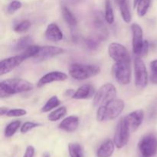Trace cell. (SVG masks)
<instances>
[{
  "label": "cell",
  "mask_w": 157,
  "mask_h": 157,
  "mask_svg": "<svg viewBox=\"0 0 157 157\" xmlns=\"http://www.w3.org/2000/svg\"><path fill=\"white\" fill-rule=\"evenodd\" d=\"M67 79V75L65 73L58 71H51L46 74L44 76L41 77L38 81L37 86L38 87H41L46 84H51L52 82H58V81H63Z\"/></svg>",
  "instance_id": "13"
},
{
  "label": "cell",
  "mask_w": 157,
  "mask_h": 157,
  "mask_svg": "<svg viewBox=\"0 0 157 157\" xmlns=\"http://www.w3.org/2000/svg\"><path fill=\"white\" fill-rule=\"evenodd\" d=\"M150 68L152 71L150 80L153 84H157V59L153 60L150 62Z\"/></svg>",
  "instance_id": "34"
},
{
  "label": "cell",
  "mask_w": 157,
  "mask_h": 157,
  "mask_svg": "<svg viewBox=\"0 0 157 157\" xmlns=\"http://www.w3.org/2000/svg\"><path fill=\"white\" fill-rule=\"evenodd\" d=\"M20 125H21V121H14L9 123L5 129V136L9 138L14 136V134L20 127Z\"/></svg>",
  "instance_id": "26"
},
{
  "label": "cell",
  "mask_w": 157,
  "mask_h": 157,
  "mask_svg": "<svg viewBox=\"0 0 157 157\" xmlns=\"http://www.w3.org/2000/svg\"><path fill=\"white\" fill-rule=\"evenodd\" d=\"M96 94L95 88L90 84H84L78 87V90L74 93L72 98L75 100H86L90 99L92 97H94Z\"/></svg>",
  "instance_id": "16"
},
{
  "label": "cell",
  "mask_w": 157,
  "mask_h": 157,
  "mask_svg": "<svg viewBox=\"0 0 157 157\" xmlns=\"http://www.w3.org/2000/svg\"><path fill=\"white\" fill-rule=\"evenodd\" d=\"M27 114V110L21 108H14L9 109L6 116L9 117H22Z\"/></svg>",
  "instance_id": "31"
},
{
  "label": "cell",
  "mask_w": 157,
  "mask_h": 157,
  "mask_svg": "<svg viewBox=\"0 0 157 157\" xmlns=\"http://www.w3.org/2000/svg\"><path fill=\"white\" fill-rule=\"evenodd\" d=\"M135 84L137 88L143 89L148 84V73L145 63L140 56H136L134 61Z\"/></svg>",
  "instance_id": "8"
},
{
  "label": "cell",
  "mask_w": 157,
  "mask_h": 157,
  "mask_svg": "<svg viewBox=\"0 0 157 157\" xmlns=\"http://www.w3.org/2000/svg\"><path fill=\"white\" fill-rule=\"evenodd\" d=\"M69 75L74 79L84 81L98 75L101 72V68L94 64H72L69 67Z\"/></svg>",
  "instance_id": "3"
},
{
  "label": "cell",
  "mask_w": 157,
  "mask_h": 157,
  "mask_svg": "<svg viewBox=\"0 0 157 157\" xmlns=\"http://www.w3.org/2000/svg\"><path fill=\"white\" fill-rule=\"evenodd\" d=\"M140 153L143 157H153L157 153V139L151 134L144 136L138 144Z\"/></svg>",
  "instance_id": "7"
},
{
  "label": "cell",
  "mask_w": 157,
  "mask_h": 157,
  "mask_svg": "<svg viewBox=\"0 0 157 157\" xmlns=\"http://www.w3.org/2000/svg\"><path fill=\"white\" fill-rule=\"evenodd\" d=\"M64 52V49L61 48L51 45L39 46V49H38V54H37L35 58L38 60H41V61L50 59L54 57L61 55Z\"/></svg>",
  "instance_id": "12"
},
{
  "label": "cell",
  "mask_w": 157,
  "mask_h": 157,
  "mask_svg": "<svg viewBox=\"0 0 157 157\" xmlns=\"http://www.w3.org/2000/svg\"><path fill=\"white\" fill-rule=\"evenodd\" d=\"M85 44L87 47V48L90 50H95L98 48V42L97 40L94 39V38H87L85 40Z\"/></svg>",
  "instance_id": "35"
},
{
  "label": "cell",
  "mask_w": 157,
  "mask_h": 157,
  "mask_svg": "<svg viewBox=\"0 0 157 157\" xmlns=\"http://www.w3.org/2000/svg\"><path fill=\"white\" fill-rule=\"evenodd\" d=\"M79 126V119L76 116H69L64 118L59 124V129L66 132H74Z\"/></svg>",
  "instance_id": "18"
},
{
  "label": "cell",
  "mask_w": 157,
  "mask_h": 157,
  "mask_svg": "<svg viewBox=\"0 0 157 157\" xmlns=\"http://www.w3.org/2000/svg\"><path fill=\"white\" fill-rule=\"evenodd\" d=\"M33 89L31 82L20 78L7 79L0 82V97L8 98L16 94L27 92Z\"/></svg>",
  "instance_id": "1"
},
{
  "label": "cell",
  "mask_w": 157,
  "mask_h": 157,
  "mask_svg": "<svg viewBox=\"0 0 157 157\" xmlns=\"http://www.w3.org/2000/svg\"><path fill=\"white\" fill-rule=\"evenodd\" d=\"M151 4V0H141L136 6V12L140 17H144L147 13Z\"/></svg>",
  "instance_id": "28"
},
{
  "label": "cell",
  "mask_w": 157,
  "mask_h": 157,
  "mask_svg": "<svg viewBox=\"0 0 157 157\" xmlns=\"http://www.w3.org/2000/svg\"><path fill=\"white\" fill-rule=\"evenodd\" d=\"M66 113H67V108L64 106H62V107H58L56 110L51 112L48 116V119L52 122H55V121H58L64 117Z\"/></svg>",
  "instance_id": "21"
},
{
  "label": "cell",
  "mask_w": 157,
  "mask_h": 157,
  "mask_svg": "<svg viewBox=\"0 0 157 157\" xmlns=\"http://www.w3.org/2000/svg\"><path fill=\"white\" fill-rule=\"evenodd\" d=\"M35 156V148L32 146H28L23 157H34Z\"/></svg>",
  "instance_id": "36"
},
{
  "label": "cell",
  "mask_w": 157,
  "mask_h": 157,
  "mask_svg": "<svg viewBox=\"0 0 157 157\" xmlns=\"http://www.w3.org/2000/svg\"><path fill=\"white\" fill-rule=\"evenodd\" d=\"M132 31V45H133V52L136 56H140L143 46L144 44V32L140 25L137 23H133L131 25Z\"/></svg>",
  "instance_id": "9"
},
{
  "label": "cell",
  "mask_w": 157,
  "mask_h": 157,
  "mask_svg": "<svg viewBox=\"0 0 157 157\" xmlns=\"http://www.w3.org/2000/svg\"><path fill=\"white\" fill-rule=\"evenodd\" d=\"M149 47H150V44H149L148 41H144V46H143V49H142V52H141L140 54V56H146L148 53V51H149Z\"/></svg>",
  "instance_id": "37"
},
{
  "label": "cell",
  "mask_w": 157,
  "mask_h": 157,
  "mask_svg": "<svg viewBox=\"0 0 157 157\" xmlns=\"http://www.w3.org/2000/svg\"><path fill=\"white\" fill-rule=\"evenodd\" d=\"M141 0H134V1H133V7H136V6H137V4L138 3L140 2Z\"/></svg>",
  "instance_id": "39"
},
{
  "label": "cell",
  "mask_w": 157,
  "mask_h": 157,
  "mask_svg": "<svg viewBox=\"0 0 157 157\" xmlns=\"http://www.w3.org/2000/svg\"><path fill=\"white\" fill-rule=\"evenodd\" d=\"M117 96V89L111 83H107L101 86L94 97V104L95 107H101L109 101L115 99Z\"/></svg>",
  "instance_id": "4"
},
{
  "label": "cell",
  "mask_w": 157,
  "mask_h": 157,
  "mask_svg": "<svg viewBox=\"0 0 157 157\" xmlns=\"http://www.w3.org/2000/svg\"><path fill=\"white\" fill-rule=\"evenodd\" d=\"M32 38L30 36H23L20 38L18 40L15 44L14 49L16 52H19V51H24L26 48L32 45Z\"/></svg>",
  "instance_id": "20"
},
{
  "label": "cell",
  "mask_w": 157,
  "mask_h": 157,
  "mask_svg": "<svg viewBox=\"0 0 157 157\" xmlns=\"http://www.w3.org/2000/svg\"><path fill=\"white\" fill-rule=\"evenodd\" d=\"M93 25L94 28L96 35L98 40L100 41H104L108 37V32H107V27L104 25L103 18L101 14L97 13L94 15V19L93 21Z\"/></svg>",
  "instance_id": "15"
},
{
  "label": "cell",
  "mask_w": 157,
  "mask_h": 157,
  "mask_svg": "<svg viewBox=\"0 0 157 157\" xmlns=\"http://www.w3.org/2000/svg\"><path fill=\"white\" fill-rule=\"evenodd\" d=\"M39 45H30L28 48L24 50L21 55L25 60H27L29 58H35L37 54H38Z\"/></svg>",
  "instance_id": "29"
},
{
  "label": "cell",
  "mask_w": 157,
  "mask_h": 157,
  "mask_svg": "<svg viewBox=\"0 0 157 157\" xmlns=\"http://www.w3.org/2000/svg\"><path fill=\"white\" fill-rule=\"evenodd\" d=\"M21 6H22V4H21V2L17 1V0L11 2L9 6H7V12L12 15V14L15 13L16 11H18V9H21Z\"/></svg>",
  "instance_id": "32"
},
{
  "label": "cell",
  "mask_w": 157,
  "mask_h": 157,
  "mask_svg": "<svg viewBox=\"0 0 157 157\" xmlns=\"http://www.w3.org/2000/svg\"><path fill=\"white\" fill-rule=\"evenodd\" d=\"M113 75L119 84L123 85L129 84L131 80L130 61L115 62L112 68Z\"/></svg>",
  "instance_id": "5"
},
{
  "label": "cell",
  "mask_w": 157,
  "mask_h": 157,
  "mask_svg": "<svg viewBox=\"0 0 157 157\" xmlns=\"http://www.w3.org/2000/svg\"><path fill=\"white\" fill-rule=\"evenodd\" d=\"M125 107V103L121 99H113L98 107L96 113L97 121L104 122L114 120L121 114Z\"/></svg>",
  "instance_id": "2"
},
{
  "label": "cell",
  "mask_w": 157,
  "mask_h": 157,
  "mask_svg": "<svg viewBox=\"0 0 157 157\" xmlns=\"http://www.w3.org/2000/svg\"><path fill=\"white\" fill-rule=\"evenodd\" d=\"M119 6L123 20H124L126 23H130L132 20V15L130 10V7H129L128 6V3L126 1L120 4Z\"/></svg>",
  "instance_id": "27"
},
{
  "label": "cell",
  "mask_w": 157,
  "mask_h": 157,
  "mask_svg": "<svg viewBox=\"0 0 157 157\" xmlns=\"http://www.w3.org/2000/svg\"><path fill=\"white\" fill-rule=\"evenodd\" d=\"M30 26L31 21L29 20H22V21L15 24L13 29L17 33H23V32L28 31V29L30 28Z\"/></svg>",
  "instance_id": "30"
},
{
  "label": "cell",
  "mask_w": 157,
  "mask_h": 157,
  "mask_svg": "<svg viewBox=\"0 0 157 157\" xmlns=\"http://www.w3.org/2000/svg\"><path fill=\"white\" fill-rule=\"evenodd\" d=\"M25 61L21 55L2 60L0 62V76L6 75L19 66Z\"/></svg>",
  "instance_id": "11"
},
{
  "label": "cell",
  "mask_w": 157,
  "mask_h": 157,
  "mask_svg": "<svg viewBox=\"0 0 157 157\" xmlns=\"http://www.w3.org/2000/svg\"><path fill=\"white\" fill-rule=\"evenodd\" d=\"M40 124H37V123L35 122H31V121H28V122H25V124H22V126L21 127V133H26L28 132L31 131L33 129L36 128V127H39Z\"/></svg>",
  "instance_id": "33"
},
{
  "label": "cell",
  "mask_w": 157,
  "mask_h": 157,
  "mask_svg": "<svg viewBox=\"0 0 157 157\" xmlns=\"http://www.w3.org/2000/svg\"><path fill=\"white\" fill-rule=\"evenodd\" d=\"M43 157H50V154L48 153H44L43 154Z\"/></svg>",
  "instance_id": "41"
},
{
  "label": "cell",
  "mask_w": 157,
  "mask_h": 157,
  "mask_svg": "<svg viewBox=\"0 0 157 157\" xmlns=\"http://www.w3.org/2000/svg\"><path fill=\"white\" fill-rule=\"evenodd\" d=\"M9 110V108H7V107H2L1 108H0V114H1V116H4V115H6L7 114L8 111Z\"/></svg>",
  "instance_id": "38"
},
{
  "label": "cell",
  "mask_w": 157,
  "mask_h": 157,
  "mask_svg": "<svg viewBox=\"0 0 157 157\" xmlns=\"http://www.w3.org/2000/svg\"><path fill=\"white\" fill-rule=\"evenodd\" d=\"M68 151L71 157H84V152L81 146L78 143H70Z\"/></svg>",
  "instance_id": "24"
},
{
  "label": "cell",
  "mask_w": 157,
  "mask_h": 157,
  "mask_svg": "<svg viewBox=\"0 0 157 157\" xmlns=\"http://www.w3.org/2000/svg\"><path fill=\"white\" fill-rule=\"evenodd\" d=\"M115 144L110 139L106 140L97 150V157H110L115 150Z\"/></svg>",
  "instance_id": "19"
},
{
  "label": "cell",
  "mask_w": 157,
  "mask_h": 157,
  "mask_svg": "<svg viewBox=\"0 0 157 157\" xmlns=\"http://www.w3.org/2000/svg\"><path fill=\"white\" fill-rule=\"evenodd\" d=\"M109 56L115 61H130V56L125 46L117 42H113L108 47Z\"/></svg>",
  "instance_id": "10"
},
{
  "label": "cell",
  "mask_w": 157,
  "mask_h": 157,
  "mask_svg": "<svg viewBox=\"0 0 157 157\" xmlns=\"http://www.w3.org/2000/svg\"><path fill=\"white\" fill-rule=\"evenodd\" d=\"M130 129L126 121L125 118H122L118 123L115 131L113 142L117 148L121 149L125 147L130 140Z\"/></svg>",
  "instance_id": "6"
},
{
  "label": "cell",
  "mask_w": 157,
  "mask_h": 157,
  "mask_svg": "<svg viewBox=\"0 0 157 157\" xmlns=\"http://www.w3.org/2000/svg\"><path fill=\"white\" fill-rule=\"evenodd\" d=\"M126 121L128 124L131 131H135L142 124L144 119V112L143 110H137L129 113L125 117Z\"/></svg>",
  "instance_id": "14"
},
{
  "label": "cell",
  "mask_w": 157,
  "mask_h": 157,
  "mask_svg": "<svg viewBox=\"0 0 157 157\" xmlns=\"http://www.w3.org/2000/svg\"><path fill=\"white\" fill-rule=\"evenodd\" d=\"M61 11H62L63 18H64V21L67 22V24H68L71 27H75L78 24V21H77L75 15L70 11V9L66 6H63Z\"/></svg>",
  "instance_id": "22"
},
{
  "label": "cell",
  "mask_w": 157,
  "mask_h": 157,
  "mask_svg": "<svg viewBox=\"0 0 157 157\" xmlns=\"http://www.w3.org/2000/svg\"><path fill=\"white\" fill-rule=\"evenodd\" d=\"M61 104V101L58 99L57 96H53L45 103L43 107L41 108V112L42 113H48V112L51 111L53 109L56 108L58 106Z\"/></svg>",
  "instance_id": "23"
},
{
  "label": "cell",
  "mask_w": 157,
  "mask_h": 157,
  "mask_svg": "<svg viewBox=\"0 0 157 157\" xmlns=\"http://www.w3.org/2000/svg\"><path fill=\"white\" fill-rule=\"evenodd\" d=\"M46 38L51 41H59L63 39V33L58 25L55 23H51L48 25L45 31Z\"/></svg>",
  "instance_id": "17"
},
{
  "label": "cell",
  "mask_w": 157,
  "mask_h": 157,
  "mask_svg": "<svg viewBox=\"0 0 157 157\" xmlns=\"http://www.w3.org/2000/svg\"><path fill=\"white\" fill-rule=\"evenodd\" d=\"M104 19L108 24H113L114 22V13H113V6L110 0L105 1V15Z\"/></svg>",
  "instance_id": "25"
},
{
  "label": "cell",
  "mask_w": 157,
  "mask_h": 157,
  "mask_svg": "<svg viewBox=\"0 0 157 157\" xmlns=\"http://www.w3.org/2000/svg\"><path fill=\"white\" fill-rule=\"evenodd\" d=\"M126 1H127V0H115V2H116L119 5L121 4V3L124 2H126Z\"/></svg>",
  "instance_id": "40"
}]
</instances>
